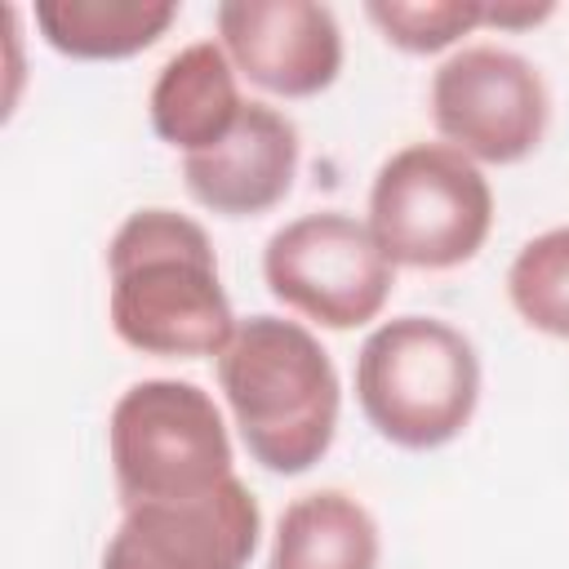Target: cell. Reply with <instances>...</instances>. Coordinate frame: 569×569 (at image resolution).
<instances>
[{"label":"cell","mask_w":569,"mask_h":569,"mask_svg":"<svg viewBox=\"0 0 569 569\" xmlns=\"http://www.w3.org/2000/svg\"><path fill=\"white\" fill-rule=\"evenodd\" d=\"M107 320L129 351L218 360L236 338L213 240L178 209H133L107 244Z\"/></svg>","instance_id":"6da1fadb"},{"label":"cell","mask_w":569,"mask_h":569,"mask_svg":"<svg viewBox=\"0 0 569 569\" xmlns=\"http://www.w3.org/2000/svg\"><path fill=\"white\" fill-rule=\"evenodd\" d=\"M267 293L293 316L347 333L373 325L396 289V262L378 249L365 218L342 209L298 213L262 244Z\"/></svg>","instance_id":"8992f818"},{"label":"cell","mask_w":569,"mask_h":569,"mask_svg":"<svg viewBox=\"0 0 569 569\" xmlns=\"http://www.w3.org/2000/svg\"><path fill=\"white\" fill-rule=\"evenodd\" d=\"M551 13H556L551 0H538V4H529V0H502V4H485V27H493V31H525V27L547 22Z\"/></svg>","instance_id":"2e32d148"},{"label":"cell","mask_w":569,"mask_h":569,"mask_svg":"<svg viewBox=\"0 0 569 569\" xmlns=\"http://www.w3.org/2000/svg\"><path fill=\"white\" fill-rule=\"evenodd\" d=\"M511 311L547 338L569 342V227H547L507 267Z\"/></svg>","instance_id":"5bb4252c"},{"label":"cell","mask_w":569,"mask_h":569,"mask_svg":"<svg viewBox=\"0 0 569 569\" xmlns=\"http://www.w3.org/2000/svg\"><path fill=\"white\" fill-rule=\"evenodd\" d=\"M240 71L231 67L227 49L218 40H196L178 49L151 80L147 116L164 147L182 156H200L218 147L236 120L244 116Z\"/></svg>","instance_id":"8fae6325"},{"label":"cell","mask_w":569,"mask_h":569,"mask_svg":"<svg viewBox=\"0 0 569 569\" xmlns=\"http://www.w3.org/2000/svg\"><path fill=\"white\" fill-rule=\"evenodd\" d=\"M213 369L231 427L262 471L302 476L333 449L342 378L302 320L271 311L240 320Z\"/></svg>","instance_id":"7a4b0ae2"},{"label":"cell","mask_w":569,"mask_h":569,"mask_svg":"<svg viewBox=\"0 0 569 569\" xmlns=\"http://www.w3.org/2000/svg\"><path fill=\"white\" fill-rule=\"evenodd\" d=\"M262 542V507L244 480L200 498L124 507L98 569H249Z\"/></svg>","instance_id":"ba28073f"},{"label":"cell","mask_w":569,"mask_h":569,"mask_svg":"<svg viewBox=\"0 0 569 569\" xmlns=\"http://www.w3.org/2000/svg\"><path fill=\"white\" fill-rule=\"evenodd\" d=\"M40 40L71 62H124L147 53L173 22V0H36Z\"/></svg>","instance_id":"4fadbf2b"},{"label":"cell","mask_w":569,"mask_h":569,"mask_svg":"<svg viewBox=\"0 0 569 569\" xmlns=\"http://www.w3.org/2000/svg\"><path fill=\"white\" fill-rule=\"evenodd\" d=\"M378 556L373 511L347 489H311L280 511L267 569H378Z\"/></svg>","instance_id":"7c38bea8"},{"label":"cell","mask_w":569,"mask_h":569,"mask_svg":"<svg viewBox=\"0 0 569 569\" xmlns=\"http://www.w3.org/2000/svg\"><path fill=\"white\" fill-rule=\"evenodd\" d=\"M431 124L476 164L529 160L551 124L542 71L502 44H462L431 71Z\"/></svg>","instance_id":"52a82bcc"},{"label":"cell","mask_w":569,"mask_h":569,"mask_svg":"<svg viewBox=\"0 0 569 569\" xmlns=\"http://www.w3.org/2000/svg\"><path fill=\"white\" fill-rule=\"evenodd\" d=\"M356 405L387 445L445 449L476 418L480 351L440 316L378 320L356 351Z\"/></svg>","instance_id":"3957f363"},{"label":"cell","mask_w":569,"mask_h":569,"mask_svg":"<svg viewBox=\"0 0 569 569\" xmlns=\"http://www.w3.org/2000/svg\"><path fill=\"white\" fill-rule=\"evenodd\" d=\"M107 458L120 507L200 498L227 485L236 449L218 400L187 378H142L107 418Z\"/></svg>","instance_id":"5b68a950"},{"label":"cell","mask_w":569,"mask_h":569,"mask_svg":"<svg viewBox=\"0 0 569 569\" xmlns=\"http://www.w3.org/2000/svg\"><path fill=\"white\" fill-rule=\"evenodd\" d=\"M213 27L240 80L284 102L325 93L347 58L338 13L316 0H222Z\"/></svg>","instance_id":"9c48e42d"},{"label":"cell","mask_w":569,"mask_h":569,"mask_svg":"<svg viewBox=\"0 0 569 569\" xmlns=\"http://www.w3.org/2000/svg\"><path fill=\"white\" fill-rule=\"evenodd\" d=\"M365 222L396 271H453L493 231V187L449 142H409L378 164Z\"/></svg>","instance_id":"277c9868"},{"label":"cell","mask_w":569,"mask_h":569,"mask_svg":"<svg viewBox=\"0 0 569 569\" xmlns=\"http://www.w3.org/2000/svg\"><path fill=\"white\" fill-rule=\"evenodd\" d=\"M365 18L378 36L413 58L445 53L485 27V0H369Z\"/></svg>","instance_id":"9a60e30c"},{"label":"cell","mask_w":569,"mask_h":569,"mask_svg":"<svg viewBox=\"0 0 569 569\" xmlns=\"http://www.w3.org/2000/svg\"><path fill=\"white\" fill-rule=\"evenodd\" d=\"M298 164H302L298 124L271 102H249L236 129L218 147L200 156H182V187L200 209L218 218H258L284 204Z\"/></svg>","instance_id":"30bf717a"}]
</instances>
